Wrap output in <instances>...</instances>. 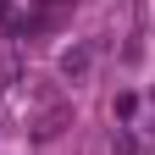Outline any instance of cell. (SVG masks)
Wrapping results in <instances>:
<instances>
[{"label": "cell", "mask_w": 155, "mask_h": 155, "mask_svg": "<svg viewBox=\"0 0 155 155\" xmlns=\"http://www.w3.org/2000/svg\"><path fill=\"white\" fill-rule=\"evenodd\" d=\"M67 122H72V105L61 100V94H50V89H33V116H28V133H33V139L45 144V139H55V133H61Z\"/></svg>", "instance_id": "obj_1"}, {"label": "cell", "mask_w": 155, "mask_h": 155, "mask_svg": "<svg viewBox=\"0 0 155 155\" xmlns=\"http://www.w3.org/2000/svg\"><path fill=\"white\" fill-rule=\"evenodd\" d=\"M72 6H78V0H39V6L22 17V33H45V28H55L61 17H72Z\"/></svg>", "instance_id": "obj_2"}, {"label": "cell", "mask_w": 155, "mask_h": 155, "mask_svg": "<svg viewBox=\"0 0 155 155\" xmlns=\"http://www.w3.org/2000/svg\"><path fill=\"white\" fill-rule=\"evenodd\" d=\"M89 72H94V45L89 39L72 45V50H61V78L67 83H89Z\"/></svg>", "instance_id": "obj_3"}]
</instances>
